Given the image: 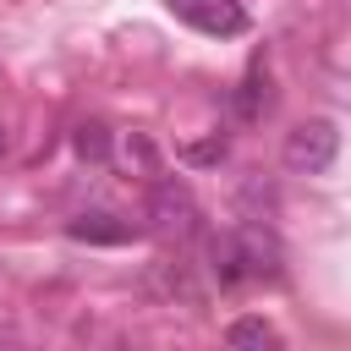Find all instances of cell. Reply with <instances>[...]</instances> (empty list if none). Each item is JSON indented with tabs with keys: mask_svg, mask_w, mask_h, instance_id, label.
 Returning <instances> with one entry per match:
<instances>
[{
	"mask_svg": "<svg viewBox=\"0 0 351 351\" xmlns=\"http://www.w3.org/2000/svg\"><path fill=\"white\" fill-rule=\"evenodd\" d=\"M340 154V126L329 115H313V121H296L280 143V165L291 176H324Z\"/></svg>",
	"mask_w": 351,
	"mask_h": 351,
	"instance_id": "6da1fadb",
	"label": "cell"
},
{
	"mask_svg": "<svg viewBox=\"0 0 351 351\" xmlns=\"http://www.w3.org/2000/svg\"><path fill=\"white\" fill-rule=\"evenodd\" d=\"M148 219H154V230H159V236H176V241H186V236H197V230H203V208H197L192 186H186V181H176V176L154 181V192H148Z\"/></svg>",
	"mask_w": 351,
	"mask_h": 351,
	"instance_id": "7a4b0ae2",
	"label": "cell"
},
{
	"mask_svg": "<svg viewBox=\"0 0 351 351\" xmlns=\"http://www.w3.org/2000/svg\"><path fill=\"white\" fill-rule=\"evenodd\" d=\"M186 27L208 33V38H236L247 33V5L241 0H165Z\"/></svg>",
	"mask_w": 351,
	"mask_h": 351,
	"instance_id": "3957f363",
	"label": "cell"
},
{
	"mask_svg": "<svg viewBox=\"0 0 351 351\" xmlns=\"http://www.w3.org/2000/svg\"><path fill=\"white\" fill-rule=\"evenodd\" d=\"M66 236L71 241H88V247H121V241H132V225L115 219V214H77L66 225Z\"/></svg>",
	"mask_w": 351,
	"mask_h": 351,
	"instance_id": "277c9868",
	"label": "cell"
},
{
	"mask_svg": "<svg viewBox=\"0 0 351 351\" xmlns=\"http://www.w3.org/2000/svg\"><path fill=\"white\" fill-rule=\"evenodd\" d=\"M208 269L219 274V285H241L247 280V258H241V236L236 230L208 236Z\"/></svg>",
	"mask_w": 351,
	"mask_h": 351,
	"instance_id": "5b68a950",
	"label": "cell"
},
{
	"mask_svg": "<svg viewBox=\"0 0 351 351\" xmlns=\"http://www.w3.org/2000/svg\"><path fill=\"white\" fill-rule=\"evenodd\" d=\"M154 285L165 291V296H197V285H192V274H186V263H170V258H159L154 263Z\"/></svg>",
	"mask_w": 351,
	"mask_h": 351,
	"instance_id": "8992f818",
	"label": "cell"
},
{
	"mask_svg": "<svg viewBox=\"0 0 351 351\" xmlns=\"http://www.w3.org/2000/svg\"><path fill=\"white\" fill-rule=\"evenodd\" d=\"M225 340H230V346H280V335H274L263 318H236V324L225 329Z\"/></svg>",
	"mask_w": 351,
	"mask_h": 351,
	"instance_id": "52a82bcc",
	"label": "cell"
},
{
	"mask_svg": "<svg viewBox=\"0 0 351 351\" xmlns=\"http://www.w3.org/2000/svg\"><path fill=\"white\" fill-rule=\"evenodd\" d=\"M77 154L93 159V165L110 159V132H104V126H77Z\"/></svg>",
	"mask_w": 351,
	"mask_h": 351,
	"instance_id": "ba28073f",
	"label": "cell"
},
{
	"mask_svg": "<svg viewBox=\"0 0 351 351\" xmlns=\"http://www.w3.org/2000/svg\"><path fill=\"white\" fill-rule=\"evenodd\" d=\"M258 88H263V82H258V71H252V77L241 82V93H236V110H241V121H252V115L263 110V104H258Z\"/></svg>",
	"mask_w": 351,
	"mask_h": 351,
	"instance_id": "9c48e42d",
	"label": "cell"
},
{
	"mask_svg": "<svg viewBox=\"0 0 351 351\" xmlns=\"http://www.w3.org/2000/svg\"><path fill=\"white\" fill-rule=\"evenodd\" d=\"M186 159H197V165H208V159H225V137H214V143H197V148H186Z\"/></svg>",
	"mask_w": 351,
	"mask_h": 351,
	"instance_id": "30bf717a",
	"label": "cell"
},
{
	"mask_svg": "<svg viewBox=\"0 0 351 351\" xmlns=\"http://www.w3.org/2000/svg\"><path fill=\"white\" fill-rule=\"evenodd\" d=\"M11 154V132H5V121H0V159Z\"/></svg>",
	"mask_w": 351,
	"mask_h": 351,
	"instance_id": "8fae6325",
	"label": "cell"
},
{
	"mask_svg": "<svg viewBox=\"0 0 351 351\" xmlns=\"http://www.w3.org/2000/svg\"><path fill=\"white\" fill-rule=\"evenodd\" d=\"M0 340H16V329H11V324H0Z\"/></svg>",
	"mask_w": 351,
	"mask_h": 351,
	"instance_id": "7c38bea8",
	"label": "cell"
}]
</instances>
